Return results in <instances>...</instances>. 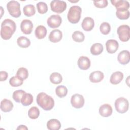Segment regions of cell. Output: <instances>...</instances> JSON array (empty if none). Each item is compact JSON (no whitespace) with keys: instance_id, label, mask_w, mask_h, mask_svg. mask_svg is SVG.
I'll return each mask as SVG.
<instances>
[{"instance_id":"cell-3","label":"cell","mask_w":130,"mask_h":130,"mask_svg":"<svg viewBox=\"0 0 130 130\" xmlns=\"http://www.w3.org/2000/svg\"><path fill=\"white\" fill-rule=\"evenodd\" d=\"M81 11V8L78 6L71 7L67 14L69 21L73 24L77 23L80 19Z\"/></svg>"},{"instance_id":"cell-30","label":"cell","mask_w":130,"mask_h":130,"mask_svg":"<svg viewBox=\"0 0 130 130\" xmlns=\"http://www.w3.org/2000/svg\"><path fill=\"white\" fill-rule=\"evenodd\" d=\"M116 15L119 19L126 20L129 17V11L128 10H116Z\"/></svg>"},{"instance_id":"cell-9","label":"cell","mask_w":130,"mask_h":130,"mask_svg":"<svg viewBox=\"0 0 130 130\" xmlns=\"http://www.w3.org/2000/svg\"><path fill=\"white\" fill-rule=\"evenodd\" d=\"M71 103L73 107L76 109H80L84 104V99L81 94H75L71 97Z\"/></svg>"},{"instance_id":"cell-28","label":"cell","mask_w":130,"mask_h":130,"mask_svg":"<svg viewBox=\"0 0 130 130\" xmlns=\"http://www.w3.org/2000/svg\"><path fill=\"white\" fill-rule=\"evenodd\" d=\"M16 76L18 77L22 80H26L28 77V72L27 69L24 67L19 68L16 72Z\"/></svg>"},{"instance_id":"cell-29","label":"cell","mask_w":130,"mask_h":130,"mask_svg":"<svg viewBox=\"0 0 130 130\" xmlns=\"http://www.w3.org/2000/svg\"><path fill=\"white\" fill-rule=\"evenodd\" d=\"M55 93L57 96L63 98L66 96L68 93V89L65 86L59 85L55 89Z\"/></svg>"},{"instance_id":"cell-11","label":"cell","mask_w":130,"mask_h":130,"mask_svg":"<svg viewBox=\"0 0 130 130\" xmlns=\"http://www.w3.org/2000/svg\"><path fill=\"white\" fill-rule=\"evenodd\" d=\"M129 59L130 53L129 51L126 50L120 51L117 56V60L118 62L122 65H125L128 63L129 62Z\"/></svg>"},{"instance_id":"cell-37","label":"cell","mask_w":130,"mask_h":130,"mask_svg":"<svg viewBox=\"0 0 130 130\" xmlns=\"http://www.w3.org/2000/svg\"><path fill=\"white\" fill-rule=\"evenodd\" d=\"M93 3L94 6L98 8H104L108 6V1L107 0L94 1Z\"/></svg>"},{"instance_id":"cell-36","label":"cell","mask_w":130,"mask_h":130,"mask_svg":"<svg viewBox=\"0 0 130 130\" xmlns=\"http://www.w3.org/2000/svg\"><path fill=\"white\" fill-rule=\"evenodd\" d=\"M25 93L23 90H17L15 91L13 93V99L17 103H20L23 95Z\"/></svg>"},{"instance_id":"cell-21","label":"cell","mask_w":130,"mask_h":130,"mask_svg":"<svg viewBox=\"0 0 130 130\" xmlns=\"http://www.w3.org/2000/svg\"><path fill=\"white\" fill-rule=\"evenodd\" d=\"M47 33L46 28L43 25H39L37 26L35 31V35L38 39H44Z\"/></svg>"},{"instance_id":"cell-22","label":"cell","mask_w":130,"mask_h":130,"mask_svg":"<svg viewBox=\"0 0 130 130\" xmlns=\"http://www.w3.org/2000/svg\"><path fill=\"white\" fill-rule=\"evenodd\" d=\"M61 126L60 122L56 119H51L47 123V128L49 130H58Z\"/></svg>"},{"instance_id":"cell-20","label":"cell","mask_w":130,"mask_h":130,"mask_svg":"<svg viewBox=\"0 0 130 130\" xmlns=\"http://www.w3.org/2000/svg\"><path fill=\"white\" fill-rule=\"evenodd\" d=\"M123 79V74L120 71H116L113 73L110 77V82L114 85L119 83Z\"/></svg>"},{"instance_id":"cell-10","label":"cell","mask_w":130,"mask_h":130,"mask_svg":"<svg viewBox=\"0 0 130 130\" xmlns=\"http://www.w3.org/2000/svg\"><path fill=\"white\" fill-rule=\"evenodd\" d=\"M21 31L26 35L30 34L33 29V24L31 21L28 19H24L20 24Z\"/></svg>"},{"instance_id":"cell-8","label":"cell","mask_w":130,"mask_h":130,"mask_svg":"<svg viewBox=\"0 0 130 130\" xmlns=\"http://www.w3.org/2000/svg\"><path fill=\"white\" fill-rule=\"evenodd\" d=\"M62 22V18L58 15H51L47 19V24L51 28L58 27Z\"/></svg>"},{"instance_id":"cell-7","label":"cell","mask_w":130,"mask_h":130,"mask_svg":"<svg viewBox=\"0 0 130 130\" xmlns=\"http://www.w3.org/2000/svg\"><path fill=\"white\" fill-rule=\"evenodd\" d=\"M50 5L51 11L57 14L62 13L66 10L67 8V4L63 1H52Z\"/></svg>"},{"instance_id":"cell-19","label":"cell","mask_w":130,"mask_h":130,"mask_svg":"<svg viewBox=\"0 0 130 130\" xmlns=\"http://www.w3.org/2000/svg\"><path fill=\"white\" fill-rule=\"evenodd\" d=\"M1 109L4 112H9L12 111L14 107L13 103L7 99H3L1 102Z\"/></svg>"},{"instance_id":"cell-13","label":"cell","mask_w":130,"mask_h":130,"mask_svg":"<svg viewBox=\"0 0 130 130\" xmlns=\"http://www.w3.org/2000/svg\"><path fill=\"white\" fill-rule=\"evenodd\" d=\"M106 47L107 52L110 54H113L117 50L119 45L116 40L110 39L106 42Z\"/></svg>"},{"instance_id":"cell-16","label":"cell","mask_w":130,"mask_h":130,"mask_svg":"<svg viewBox=\"0 0 130 130\" xmlns=\"http://www.w3.org/2000/svg\"><path fill=\"white\" fill-rule=\"evenodd\" d=\"M112 5L116 8V10H128L129 8V3L128 1L123 0L111 1Z\"/></svg>"},{"instance_id":"cell-26","label":"cell","mask_w":130,"mask_h":130,"mask_svg":"<svg viewBox=\"0 0 130 130\" xmlns=\"http://www.w3.org/2000/svg\"><path fill=\"white\" fill-rule=\"evenodd\" d=\"M23 13L25 16L31 17L35 14L36 9L33 5H27L23 7Z\"/></svg>"},{"instance_id":"cell-18","label":"cell","mask_w":130,"mask_h":130,"mask_svg":"<svg viewBox=\"0 0 130 130\" xmlns=\"http://www.w3.org/2000/svg\"><path fill=\"white\" fill-rule=\"evenodd\" d=\"M104 78L103 72L100 71L92 72L89 75V79L90 82L93 83H98L101 82Z\"/></svg>"},{"instance_id":"cell-1","label":"cell","mask_w":130,"mask_h":130,"mask_svg":"<svg viewBox=\"0 0 130 130\" xmlns=\"http://www.w3.org/2000/svg\"><path fill=\"white\" fill-rule=\"evenodd\" d=\"M15 22L11 19H5L1 23V37L5 40L10 39L16 31Z\"/></svg>"},{"instance_id":"cell-32","label":"cell","mask_w":130,"mask_h":130,"mask_svg":"<svg viewBox=\"0 0 130 130\" xmlns=\"http://www.w3.org/2000/svg\"><path fill=\"white\" fill-rule=\"evenodd\" d=\"M73 40L76 42H82L85 39L84 35L83 32L80 31H75L73 32L72 36Z\"/></svg>"},{"instance_id":"cell-33","label":"cell","mask_w":130,"mask_h":130,"mask_svg":"<svg viewBox=\"0 0 130 130\" xmlns=\"http://www.w3.org/2000/svg\"><path fill=\"white\" fill-rule=\"evenodd\" d=\"M23 82V80L19 78L17 76H13L9 80L10 84L13 87H18L21 86Z\"/></svg>"},{"instance_id":"cell-23","label":"cell","mask_w":130,"mask_h":130,"mask_svg":"<svg viewBox=\"0 0 130 130\" xmlns=\"http://www.w3.org/2000/svg\"><path fill=\"white\" fill-rule=\"evenodd\" d=\"M30 41L27 38L21 36L17 39V44L18 46L22 48H26L30 45Z\"/></svg>"},{"instance_id":"cell-34","label":"cell","mask_w":130,"mask_h":130,"mask_svg":"<svg viewBox=\"0 0 130 130\" xmlns=\"http://www.w3.org/2000/svg\"><path fill=\"white\" fill-rule=\"evenodd\" d=\"M100 30L103 35H108L111 31V26L108 22H104L100 25Z\"/></svg>"},{"instance_id":"cell-17","label":"cell","mask_w":130,"mask_h":130,"mask_svg":"<svg viewBox=\"0 0 130 130\" xmlns=\"http://www.w3.org/2000/svg\"><path fill=\"white\" fill-rule=\"evenodd\" d=\"M62 38V34L59 29H54L52 30L49 35V40L52 43L59 42Z\"/></svg>"},{"instance_id":"cell-14","label":"cell","mask_w":130,"mask_h":130,"mask_svg":"<svg viewBox=\"0 0 130 130\" xmlns=\"http://www.w3.org/2000/svg\"><path fill=\"white\" fill-rule=\"evenodd\" d=\"M112 112V108L108 104H105L101 106L99 110V114L104 117H107L111 115Z\"/></svg>"},{"instance_id":"cell-2","label":"cell","mask_w":130,"mask_h":130,"mask_svg":"<svg viewBox=\"0 0 130 130\" xmlns=\"http://www.w3.org/2000/svg\"><path fill=\"white\" fill-rule=\"evenodd\" d=\"M38 105L45 111L51 110L54 106L53 99L45 92H40L36 98Z\"/></svg>"},{"instance_id":"cell-15","label":"cell","mask_w":130,"mask_h":130,"mask_svg":"<svg viewBox=\"0 0 130 130\" xmlns=\"http://www.w3.org/2000/svg\"><path fill=\"white\" fill-rule=\"evenodd\" d=\"M78 66L82 70H86L90 67V60L87 56H81L78 60Z\"/></svg>"},{"instance_id":"cell-31","label":"cell","mask_w":130,"mask_h":130,"mask_svg":"<svg viewBox=\"0 0 130 130\" xmlns=\"http://www.w3.org/2000/svg\"><path fill=\"white\" fill-rule=\"evenodd\" d=\"M28 115L31 119H37L40 115L39 109L36 107H32L30 108L28 111Z\"/></svg>"},{"instance_id":"cell-6","label":"cell","mask_w":130,"mask_h":130,"mask_svg":"<svg viewBox=\"0 0 130 130\" xmlns=\"http://www.w3.org/2000/svg\"><path fill=\"white\" fill-rule=\"evenodd\" d=\"M129 30V26L127 25H121L118 27L117 33L121 41L125 42L129 40L130 38Z\"/></svg>"},{"instance_id":"cell-12","label":"cell","mask_w":130,"mask_h":130,"mask_svg":"<svg viewBox=\"0 0 130 130\" xmlns=\"http://www.w3.org/2000/svg\"><path fill=\"white\" fill-rule=\"evenodd\" d=\"M81 26L84 30L86 31H91L94 26V21L91 17H86L83 19Z\"/></svg>"},{"instance_id":"cell-35","label":"cell","mask_w":130,"mask_h":130,"mask_svg":"<svg viewBox=\"0 0 130 130\" xmlns=\"http://www.w3.org/2000/svg\"><path fill=\"white\" fill-rule=\"evenodd\" d=\"M37 8L39 13L44 14L48 11V6L46 3L43 2H40L37 4Z\"/></svg>"},{"instance_id":"cell-4","label":"cell","mask_w":130,"mask_h":130,"mask_svg":"<svg viewBox=\"0 0 130 130\" xmlns=\"http://www.w3.org/2000/svg\"><path fill=\"white\" fill-rule=\"evenodd\" d=\"M114 105L116 111L121 114L126 112L129 108L128 100L123 97L117 98L115 101Z\"/></svg>"},{"instance_id":"cell-39","label":"cell","mask_w":130,"mask_h":130,"mask_svg":"<svg viewBox=\"0 0 130 130\" xmlns=\"http://www.w3.org/2000/svg\"><path fill=\"white\" fill-rule=\"evenodd\" d=\"M27 127L25 125H20L17 128V129H27Z\"/></svg>"},{"instance_id":"cell-27","label":"cell","mask_w":130,"mask_h":130,"mask_svg":"<svg viewBox=\"0 0 130 130\" xmlns=\"http://www.w3.org/2000/svg\"><path fill=\"white\" fill-rule=\"evenodd\" d=\"M50 82L54 84H58L62 81V77L60 74L57 72L52 73L49 77Z\"/></svg>"},{"instance_id":"cell-25","label":"cell","mask_w":130,"mask_h":130,"mask_svg":"<svg viewBox=\"0 0 130 130\" xmlns=\"http://www.w3.org/2000/svg\"><path fill=\"white\" fill-rule=\"evenodd\" d=\"M33 102V96L30 93L25 92L21 100V103L24 106H27L31 104Z\"/></svg>"},{"instance_id":"cell-24","label":"cell","mask_w":130,"mask_h":130,"mask_svg":"<svg viewBox=\"0 0 130 130\" xmlns=\"http://www.w3.org/2000/svg\"><path fill=\"white\" fill-rule=\"evenodd\" d=\"M104 47L101 43H95L90 48V52L92 55H98L100 54L103 51Z\"/></svg>"},{"instance_id":"cell-5","label":"cell","mask_w":130,"mask_h":130,"mask_svg":"<svg viewBox=\"0 0 130 130\" xmlns=\"http://www.w3.org/2000/svg\"><path fill=\"white\" fill-rule=\"evenodd\" d=\"M7 10L10 15L18 18L21 15L20 4L16 1H11L7 4Z\"/></svg>"},{"instance_id":"cell-38","label":"cell","mask_w":130,"mask_h":130,"mask_svg":"<svg viewBox=\"0 0 130 130\" xmlns=\"http://www.w3.org/2000/svg\"><path fill=\"white\" fill-rule=\"evenodd\" d=\"M8 76V74L7 72L2 71L0 72V81H3L7 80Z\"/></svg>"}]
</instances>
